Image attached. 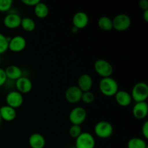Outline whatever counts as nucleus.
Wrapping results in <instances>:
<instances>
[{
    "instance_id": "obj_1",
    "label": "nucleus",
    "mask_w": 148,
    "mask_h": 148,
    "mask_svg": "<svg viewBox=\"0 0 148 148\" xmlns=\"http://www.w3.org/2000/svg\"><path fill=\"white\" fill-rule=\"evenodd\" d=\"M99 90L105 96L112 97L119 91V85L116 79L111 77L102 78L99 82Z\"/></svg>"
},
{
    "instance_id": "obj_2",
    "label": "nucleus",
    "mask_w": 148,
    "mask_h": 148,
    "mask_svg": "<svg viewBox=\"0 0 148 148\" xmlns=\"http://www.w3.org/2000/svg\"><path fill=\"white\" fill-rule=\"evenodd\" d=\"M131 96L136 103L146 102L148 98V85L145 82H137L133 87Z\"/></svg>"
},
{
    "instance_id": "obj_3",
    "label": "nucleus",
    "mask_w": 148,
    "mask_h": 148,
    "mask_svg": "<svg viewBox=\"0 0 148 148\" xmlns=\"http://www.w3.org/2000/svg\"><path fill=\"white\" fill-rule=\"evenodd\" d=\"M94 132L101 139H108L114 133V127L107 121H100L94 127Z\"/></svg>"
},
{
    "instance_id": "obj_4",
    "label": "nucleus",
    "mask_w": 148,
    "mask_h": 148,
    "mask_svg": "<svg viewBox=\"0 0 148 148\" xmlns=\"http://www.w3.org/2000/svg\"><path fill=\"white\" fill-rule=\"evenodd\" d=\"M94 69L102 78L110 77L114 72V67L111 64L105 59H98L94 64Z\"/></svg>"
},
{
    "instance_id": "obj_5",
    "label": "nucleus",
    "mask_w": 148,
    "mask_h": 148,
    "mask_svg": "<svg viewBox=\"0 0 148 148\" xmlns=\"http://www.w3.org/2000/svg\"><path fill=\"white\" fill-rule=\"evenodd\" d=\"M113 29L116 31H126L132 25V20L130 16L125 14H119L116 15L112 20Z\"/></svg>"
},
{
    "instance_id": "obj_6",
    "label": "nucleus",
    "mask_w": 148,
    "mask_h": 148,
    "mask_svg": "<svg viewBox=\"0 0 148 148\" xmlns=\"http://www.w3.org/2000/svg\"><path fill=\"white\" fill-rule=\"evenodd\" d=\"M86 110L81 106H77L70 111L69 115V121L72 125L80 126L86 120Z\"/></svg>"
},
{
    "instance_id": "obj_7",
    "label": "nucleus",
    "mask_w": 148,
    "mask_h": 148,
    "mask_svg": "<svg viewBox=\"0 0 148 148\" xmlns=\"http://www.w3.org/2000/svg\"><path fill=\"white\" fill-rule=\"evenodd\" d=\"M76 148H95V140L89 132H82V134L75 139Z\"/></svg>"
},
{
    "instance_id": "obj_8",
    "label": "nucleus",
    "mask_w": 148,
    "mask_h": 148,
    "mask_svg": "<svg viewBox=\"0 0 148 148\" xmlns=\"http://www.w3.org/2000/svg\"><path fill=\"white\" fill-rule=\"evenodd\" d=\"M82 91L77 85H72L69 87L65 91V99L69 103H77L81 101Z\"/></svg>"
},
{
    "instance_id": "obj_9",
    "label": "nucleus",
    "mask_w": 148,
    "mask_h": 148,
    "mask_svg": "<svg viewBox=\"0 0 148 148\" xmlns=\"http://www.w3.org/2000/svg\"><path fill=\"white\" fill-rule=\"evenodd\" d=\"M6 103H7V106L16 109L23 105V95L17 91H11L7 94L6 97Z\"/></svg>"
},
{
    "instance_id": "obj_10",
    "label": "nucleus",
    "mask_w": 148,
    "mask_h": 148,
    "mask_svg": "<svg viewBox=\"0 0 148 148\" xmlns=\"http://www.w3.org/2000/svg\"><path fill=\"white\" fill-rule=\"evenodd\" d=\"M27 41L25 38L23 36H17L11 38L9 42L8 49L12 52H21L25 49Z\"/></svg>"
},
{
    "instance_id": "obj_11",
    "label": "nucleus",
    "mask_w": 148,
    "mask_h": 148,
    "mask_svg": "<svg viewBox=\"0 0 148 148\" xmlns=\"http://www.w3.org/2000/svg\"><path fill=\"white\" fill-rule=\"evenodd\" d=\"M16 88L17 92L23 94L29 93L33 89V83L29 78L26 77H21L15 81Z\"/></svg>"
},
{
    "instance_id": "obj_12",
    "label": "nucleus",
    "mask_w": 148,
    "mask_h": 148,
    "mask_svg": "<svg viewBox=\"0 0 148 148\" xmlns=\"http://www.w3.org/2000/svg\"><path fill=\"white\" fill-rule=\"evenodd\" d=\"M22 17L16 13H10L4 17L3 23L9 29H16L21 24Z\"/></svg>"
},
{
    "instance_id": "obj_13",
    "label": "nucleus",
    "mask_w": 148,
    "mask_h": 148,
    "mask_svg": "<svg viewBox=\"0 0 148 148\" xmlns=\"http://www.w3.org/2000/svg\"><path fill=\"white\" fill-rule=\"evenodd\" d=\"M89 23V17L88 14L84 12H77L75 13L72 18L73 26L78 30L83 29L86 27Z\"/></svg>"
},
{
    "instance_id": "obj_14",
    "label": "nucleus",
    "mask_w": 148,
    "mask_h": 148,
    "mask_svg": "<svg viewBox=\"0 0 148 148\" xmlns=\"http://www.w3.org/2000/svg\"><path fill=\"white\" fill-rule=\"evenodd\" d=\"M132 114L137 119H144L148 114V105L147 102L136 103L132 108Z\"/></svg>"
},
{
    "instance_id": "obj_15",
    "label": "nucleus",
    "mask_w": 148,
    "mask_h": 148,
    "mask_svg": "<svg viewBox=\"0 0 148 148\" xmlns=\"http://www.w3.org/2000/svg\"><path fill=\"white\" fill-rule=\"evenodd\" d=\"M92 85H93V81L92 77L88 74H82L78 78L77 86L82 91V92H84L90 91Z\"/></svg>"
},
{
    "instance_id": "obj_16",
    "label": "nucleus",
    "mask_w": 148,
    "mask_h": 148,
    "mask_svg": "<svg viewBox=\"0 0 148 148\" xmlns=\"http://www.w3.org/2000/svg\"><path fill=\"white\" fill-rule=\"evenodd\" d=\"M114 96H115L116 101L120 106H129L132 101L131 94L125 90H119V91L116 93Z\"/></svg>"
},
{
    "instance_id": "obj_17",
    "label": "nucleus",
    "mask_w": 148,
    "mask_h": 148,
    "mask_svg": "<svg viewBox=\"0 0 148 148\" xmlns=\"http://www.w3.org/2000/svg\"><path fill=\"white\" fill-rule=\"evenodd\" d=\"M28 143L31 148H44L46 145V140L44 137L39 133L31 134L29 137Z\"/></svg>"
},
{
    "instance_id": "obj_18",
    "label": "nucleus",
    "mask_w": 148,
    "mask_h": 148,
    "mask_svg": "<svg viewBox=\"0 0 148 148\" xmlns=\"http://www.w3.org/2000/svg\"><path fill=\"white\" fill-rule=\"evenodd\" d=\"M0 115L2 120L6 121H12L15 119L17 116V112L14 108L6 105L0 108Z\"/></svg>"
},
{
    "instance_id": "obj_19",
    "label": "nucleus",
    "mask_w": 148,
    "mask_h": 148,
    "mask_svg": "<svg viewBox=\"0 0 148 148\" xmlns=\"http://www.w3.org/2000/svg\"><path fill=\"white\" fill-rule=\"evenodd\" d=\"M6 76L7 79H12V80H17L19 78L23 77V71L19 66L15 65H10L7 66L5 69Z\"/></svg>"
},
{
    "instance_id": "obj_20",
    "label": "nucleus",
    "mask_w": 148,
    "mask_h": 148,
    "mask_svg": "<svg viewBox=\"0 0 148 148\" xmlns=\"http://www.w3.org/2000/svg\"><path fill=\"white\" fill-rule=\"evenodd\" d=\"M34 12L37 17L44 19L49 15V9L45 3L40 1L34 7Z\"/></svg>"
},
{
    "instance_id": "obj_21",
    "label": "nucleus",
    "mask_w": 148,
    "mask_h": 148,
    "mask_svg": "<svg viewBox=\"0 0 148 148\" xmlns=\"http://www.w3.org/2000/svg\"><path fill=\"white\" fill-rule=\"evenodd\" d=\"M98 25L103 31H110L113 29L112 20L107 16H102L98 19Z\"/></svg>"
},
{
    "instance_id": "obj_22",
    "label": "nucleus",
    "mask_w": 148,
    "mask_h": 148,
    "mask_svg": "<svg viewBox=\"0 0 148 148\" xmlns=\"http://www.w3.org/2000/svg\"><path fill=\"white\" fill-rule=\"evenodd\" d=\"M127 148H148L145 140L140 137H133L129 140Z\"/></svg>"
},
{
    "instance_id": "obj_23",
    "label": "nucleus",
    "mask_w": 148,
    "mask_h": 148,
    "mask_svg": "<svg viewBox=\"0 0 148 148\" xmlns=\"http://www.w3.org/2000/svg\"><path fill=\"white\" fill-rule=\"evenodd\" d=\"M20 26L26 32H32L36 28V23L32 18L25 17L22 18Z\"/></svg>"
},
{
    "instance_id": "obj_24",
    "label": "nucleus",
    "mask_w": 148,
    "mask_h": 148,
    "mask_svg": "<svg viewBox=\"0 0 148 148\" xmlns=\"http://www.w3.org/2000/svg\"><path fill=\"white\" fill-rule=\"evenodd\" d=\"M11 38L4 36L3 33H0V54H3L8 50L9 42Z\"/></svg>"
},
{
    "instance_id": "obj_25",
    "label": "nucleus",
    "mask_w": 148,
    "mask_h": 148,
    "mask_svg": "<svg viewBox=\"0 0 148 148\" xmlns=\"http://www.w3.org/2000/svg\"><path fill=\"white\" fill-rule=\"evenodd\" d=\"M94 100H95V95L93 94V92H92L91 91L82 92L81 101L83 103L86 104H90L93 102Z\"/></svg>"
},
{
    "instance_id": "obj_26",
    "label": "nucleus",
    "mask_w": 148,
    "mask_h": 148,
    "mask_svg": "<svg viewBox=\"0 0 148 148\" xmlns=\"http://www.w3.org/2000/svg\"><path fill=\"white\" fill-rule=\"evenodd\" d=\"M82 129L80 126L78 125H72L69 128V134L72 138L77 139L81 134H82Z\"/></svg>"
},
{
    "instance_id": "obj_27",
    "label": "nucleus",
    "mask_w": 148,
    "mask_h": 148,
    "mask_svg": "<svg viewBox=\"0 0 148 148\" xmlns=\"http://www.w3.org/2000/svg\"><path fill=\"white\" fill-rule=\"evenodd\" d=\"M13 1L12 0H0V12H8L12 7Z\"/></svg>"
},
{
    "instance_id": "obj_28",
    "label": "nucleus",
    "mask_w": 148,
    "mask_h": 148,
    "mask_svg": "<svg viewBox=\"0 0 148 148\" xmlns=\"http://www.w3.org/2000/svg\"><path fill=\"white\" fill-rule=\"evenodd\" d=\"M7 79V76H6L4 69H2V68H0V87L3 86L5 84Z\"/></svg>"
},
{
    "instance_id": "obj_29",
    "label": "nucleus",
    "mask_w": 148,
    "mask_h": 148,
    "mask_svg": "<svg viewBox=\"0 0 148 148\" xmlns=\"http://www.w3.org/2000/svg\"><path fill=\"white\" fill-rule=\"evenodd\" d=\"M142 133L145 139H148V121H145L142 126Z\"/></svg>"
},
{
    "instance_id": "obj_30",
    "label": "nucleus",
    "mask_w": 148,
    "mask_h": 148,
    "mask_svg": "<svg viewBox=\"0 0 148 148\" xmlns=\"http://www.w3.org/2000/svg\"><path fill=\"white\" fill-rule=\"evenodd\" d=\"M40 1V0H22V3L28 7H35Z\"/></svg>"
},
{
    "instance_id": "obj_31",
    "label": "nucleus",
    "mask_w": 148,
    "mask_h": 148,
    "mask_svg": "<svg viewBox=\"0 0 148 148\" xmlns=\"http://www.w3.org/2000/svg\"><path fill=\"white\" fill-rule=\"evenodd\" d=\"M140 8L143 11L148 10V1L147 0H140L139 2Z\"/></svg>"
},
{
    "instance_id": "obj_32",
    "label": "nucleus",
    "mask_w": 148,
    "mask_h": 148,
    "mask_svg": "<svg viewBox=\"0 0 148 148\" xmlns=\"http://www.w3.org/2000/svg\"><path fill=\"white\" fill-rule=\"evenodd\" d=\"M143 18H144L145 21L148 22V10L143 12Z\"/></svg>"
},
{
    "instance_id": "obj_33",
    "label": "nucleus",
    "mask_w": 148,
    "mask_h": 148,
    "mask_svg": "<svg viewBox=\"0 0 148 148\" xmlns=\"http://www.w3.org/2000/svg\"><path fill=\"white\" fill-rule=\"evenodd\" d=\"M72 30V32L73 33H77L78 31H79V30H78L77 28H76L75 27H74V26L72 27V30Z\"/></svg>"
},
{
    "instance_id": "obj_34",
    "label": "nucleus",
    "mask_w": 148,
    "mask_h": 148,
    "mask_svg": "<svg viewBox=\"0 0 148 148\" xmlns=\"http://www.w3.org/2000/svg\"><path fill=\"white\" fill-rule=\"evenodd\" d=\"M1 115H0V124H1Z\"/></svg>"
},
{
    "instance_id": "obj_35",
    "label": "nucleus",
    "mask_w": 148,
    "mask_h": 148,
    "mask_svg": "<svg viewBox=\"0 0 148 148\" xmlns=\"http://www.w3.org/2000/svg\"><path fill=\"white\" fill-rule=\"evenodd\" d=\"M0 62H1V59H0Z\"/></svg>"
}]
</instances>
